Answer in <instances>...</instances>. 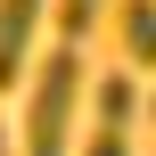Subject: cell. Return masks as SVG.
<instances>
[{
	"instance_id": "6da1fadb",
	"label": "cell",
	"mask_w": 156,
	"mask_h": 156,
	"mask_svg": "<svg viewBox=\"0 0 156 156\" xmlns=\"http://www.w3.org/2000/svg\"><path fill=\"white\" fill-rule=\"evenodd\" d=\"M82 90H90V66H82L74 41L33 66V90H25V156H66L74 148V107H82Z\"/></svg>"
},
{
	"instance_id": "7a4b0ae2",
	"label": "cell",
	"mask_w": 156,
	"mask_h": 156,
	"mask_svg": "<svg viewBox=\"0 0 156 156\" xmlns=\"http://www.w3.org/2000/svg\"><path fill=\"white\" fill-rule=\"evenodd\" d=\"M41 16H49V0H0V90H8V82H25Z\"/></svg>"
},
{
	"instance_id": "3957f363",
	"label": "cell",
	"mask_w": 156,
	"mask_h": 156,
	"mask_svg": "<svg viewBox=\"0 0 156 156\" xmlns=\"http://www.w3.org/2000/svg\"><path fill=\"white\" fill-rule=\"evenodd\" d=\"M115 33H123V58L132 66H156V0H123L115 8Z\"/></svg>"
},
{
	"instance_id": "277c9868",
	"label": "cell",
	"mask_w": 156,
	"mask_h": 156,
	"mask_svg": "<svg viewBox=\"0 0 156 156\" xmlns=\"http://www.w3.org/2000/svg\"><path fill=\"white\" fill-rule=\"evenodd\" d=\"M99 8H107V0H49V16H58V33H66L74 49L90 41V25H99Z\"/></svg>"
},
{
	"instance_id": "5b68a950",
	"label": "cell",
	"mask_w": 156,
	"mask_h": 156,
	"mask_svg": "<svg viewBox=\"0 0 156 156\" xmlns=\"http://www.w3.org/2000/svg\"><path fill=\"white\" fill-rule=\"evenodd\" d=\"M82 156H132V132H115V123H90Z\"/></svg>"
},
{
	"instance_id": "8992f818",
	"label": "cell",
	"mask_w": 156,
	"mask_h": 156,
	"mask_svg": "<svg viewBox=\"0 0 156 156\" xmlns=\"http://www.w3.org/2000/svg\"><path fill=\"white\" fill-rule=\"evenodd\" d=\"M0 156H8V123H0Z\"/></svg>"
},
{
	"instance_id": "52a82bcc",
	"label": "cell",
	"mask_w": 156,
	"mask_h": 156,
	"mask_svg": "<svg viewBox=\"0 0 156 156\" xmlns=\"http://www.w3.org/2000/svg\"><path fill=\"white\" fill-rule=\"evenodd\" d=\"M148 115H156V99H148Z\"/></svg>"
}]
</instances>
